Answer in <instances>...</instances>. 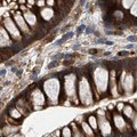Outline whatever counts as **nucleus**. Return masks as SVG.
<instances>
[{"label":"nucleus","instance_id":"obj_1","mask_svg":"<svg viewBox=\"0 0 137 137\" xmlns=\"http://www.w3.org/2000/svg\"><path fill=\"white\" fill-rule=\"evenodd\" d=\"M95 84L97 85V88L104 91L107 86V72L104 68H98L95 72Z\"/></svg>","mask_w":137,"mask_h":137},{"label":"nucleus","instance_id":"obj_2","mask_svg":"<svg viewBox=\"0 0 137 137\" xmlns=\"http://www.w3.org/2000/svg\"><path fill=\"white\" fill-rule=\"evenodd\" d=\"M79 91H80V96L82 102L88 104L91 101V95H90V89H89V85L87 82L86 79H82L80 82V87H79Z\"/></svg>","mask_w":137,"mask_h":137},{"label":"nucleus","instance_id":"obj_3","mask_svg":"<svg viewBox=\"0 0 137 137\" xmlns=\"http://www.w3.org/2000/svg\"><path fill=\"white\" fill-rule=\"evenodd\" d=\"M45 89L47 91V94L49 96V98L51 99H56L57 97V94L60 91V87H58V82L57 80H49L46 85H45Z\"/></svg>","mask_w":137,"mask_h":137},{"label":"nucleus","instance_id":"obj_4","mask_svg":"<svg viewBox=\"0 0 137 137\" xmlns=\"http://www.w3.org/2000/svg\"><path fill=\"white\" fill-rule=\"evenodd\" d=\"M5 26L7 27L8 32L11 34L13 37H19V32H18L17 27L14 25V23H13V21H11L10 18H6V19H5Z\"/></svg>","mask_w":137,"mask_h":137},{"label":"nucleus","instance_id":"obj_5","mask_svg":"<svg viewBox=\"0 0 137 137\" xmlns=\"http://www.w3.org/2000/svg\"><path fill=\"white\" fill-rule=\"evenodd\" d=\"M125 77V73H122V79H121V81H122V85H123V87H125V89L127 90V91H130V90H133V77L129 74V76H127L126 78Z\"/></svg>","mask_w":137,"mask_h":137},{"label":"nucleus","instance_id":"obj_6","mask_svg":"<svg viewBox=\"0 0 137 137\" xmlns=\"http://www.w3.org/2000/svg\"><path fill=\"white\" fill-rule=\"evenodd\" d=\"M66 91L68 95H73L76 93V89H74V78L70 77L66 78Z\"/></svg>","mask_w":137,"mask_h":137},{"label":"nucleus","instance_id":"obj_7","mask_svg":"<svg viewBox=\"0 0 137 137\" xmlns=\"http://www.w3.org/2000/svg\"><path fill=\"white\" fill-rule=\"evenodd\" d=\"M15 21L17 22V24L19 25V27H21L22 30H24V31L27 30L26 24H25V21L23 19V17H22V15H21V13H16V15H15Z\"/></svg>","mask_w":137,"mask_h":137},{"label":"nucleus","instance_id":"obj_8","mask_svg":"<svg viewBox=\"0 0 137 137\" xmlns=\"http://www.w3.org/2000/svg\"><path fill=\"white\" fill-rule=\"evenodd\" d=\"M101 129H102V133L104 135H109L111 133V127L109 125L107 121H101Z\"/></svg>","mask_w":137,"mask_h":137},{"label":"nucleus","instance_id":"obj_9","mask_svg":"<svg viewBox=\"0 0 137 137\" xmlns=\"http://www.w3.org/2000/svg\"><path fill=\"white\" fill-rule=\"evenodd\" d=\"M53 14H54V11L50 8H45L41 10V16L45 19H50L51 17H53Z\"/></svg>","mask_w":137,"mask_h":137},{"label":"nucleus","instance_id":"obj_10","mask_svg":"<svg viewBox=\"0 0 137 137\" xmlns=\"http://www.w3.org/2000/svg\"><path fill=\"white\" fill-rule=\"evenodd\" d=\"M24 17H25L26 22H27L30 25H33L34 23L37 22V18H35V16H34L33 14H31V13H25V14H24Z\"/></svg>","mask_w":137,"mask_h":137},{"label":"nucleus","instance_id":"obj_11","mask_svg":"<svg viewBox=\"0 0 137 137\" xmlns=\"http://www.w3.org/2000/svg\"><path fill=\"white\" fill-rule=\"evenodd\" d=\"M114 122H115V126H117L118 128H123V126H125L123 118L120 117V115H115V117H114Z\"/></svg>","mask_w":137,"mask_h":137},{"label":"nucleus","instance_id":"obj_12","mask_svg":"<svg viewBox=\"0 0 137 137\" xmlns=\"http://www.w3.org/2000/svg\"><path fill=\"white\" fill-rule=\"evenodd\" d=\"M123 113H125L127 117H131V114H133V109H131L130 106H126V107L123 109Z\"/></svg>","mask_w":137,"mask_h":137},{"label":"nucleus","instance_id":"obj_13","mask_svg":"<svg viewBox=\"0 0 137 137\" xmlns=\"http://www.w3.org/2000/svg\"><path fill=\"white\" fill-rule=\"evenodd\" d=\"M133 2H134V0H122V6L125 8H129L133 5Z\"/></svg>","mask_w":137,"mask_h":137},{"label":"nucleus","instance_id":"obj_14","mask_svg":"<svg viewBox=\"0 0 137 137\" xmlns=\"http://www.w3.org/2000/svg\"><path fill=\"white\" fill-rule=\"evenodd\" d=\"M82 127H84V130L86 131V134H88L89 136H91V135H93V133H91V129L89 128V126H88L87 123H82Z\"/></svg>","mask_w":137,"mask_h":137},{"label":"nucleus","instance_id":"obj_15","mask_svg":"<svg viewBox=\"0 0 137 137\" xmlns=\"http://www.w3.org/2000/svg\"><path fill=\"white\" fill-rule=\"evenodd\" d=\"M89 123H90V126L94 129L97 127V122H96V119H95L94 117H90V118H89Z\"/></svg>","mask_w":137,"mask_h":137},{"label":"nucleus","instance_id":"obj_16","mask_svg":"<svg viewBox=\"0 0 137 137\" xmlns=\"http://www.w3.org/2000/svg\"><path fill=\"white\" fill-rule=\"evenodd\" d=\"M130 11H131V14L134 15V16H137V1L133 5V7L130 9Z\"/></svg>","mask_w":137,"mask_h":137},{"label":"nucleus","instance_id":"obj_17","mask_svg":"<svg viewBox=\"0 0 137 137\" xmlns=\"http://www.w3.org/2000/svg\"><path fill=\"white\" fill-rule=\"evenodd\" d=\"M63 135H64V137H71V130L68 128H64V130H63Z\"/></svg>","mask_w":137,"mask_h":137},{"label":"nucleus","instance_id":"obj_18","mask_svg":"<svg viewBox=\"0 0 137 137\" xmlns=\"http://www.w3.org/2000/svg\"><path fill=\"white\" fill-rule=\"evenodd\" d=\"M13 117H15V118H19V113L17 111H13V114H11Z\"/></svg>","mask_w":137,"mask_h":137},{"label":"nucleus","instance_id":"obj_19","mask_svg":"<svg viewBox=\"0 0 137 137\" xmlns=\"http://www.w3.org/2000/svg\"><path fill=\"white\" fill-rule=\"evenodd\" d=\"M38 6H40V7L45 6V2H43V0H39V1H38Z\"/></svg>","mask_w":137,"mask_h":137},{"label":"nucleus","instance_id":"obj_20","mask_svg":"<svg viewBox=\"0 0 137 137\" xmlns=\"http://www.w3.org/2000/svg\"><path fill=\"white\" fill-rule=\"evenodd\" d=\"M47 5L48 6H53L54 5V0H47Z\"/></svg>","mask_w":137,"mask_h":137},{"label":"nucleus","instance_id":"obj_21","mask_svg":"<svg viewBox=\"0 0 137 137\" xmlns=\"http://www.w3.org/2000/svg\"><path fill=\"white\" fill-rule=\"evenodd\" d=\"M134 127L137 129V118H136V120H135V123H134Z\"/></svg>","mask_w":137,"mask_h":137},{"label":"nucleus","instance_id":"obj_22","mask_svg":"<svg viewBox=\"0 0 137 137\" xmlns=\"http://www.w3.org/2000/svg\"><path fill=\"white\" fill-rule=\"evenodd\" d=\"M29 4H30V5H33V4H34V0H29Z\"/></svg>","mask_w":137,"mask_h":137}]
</instances>
